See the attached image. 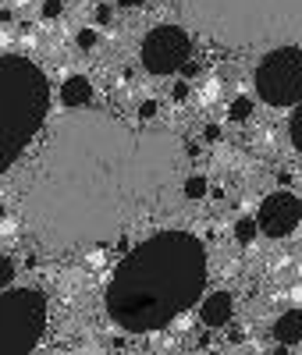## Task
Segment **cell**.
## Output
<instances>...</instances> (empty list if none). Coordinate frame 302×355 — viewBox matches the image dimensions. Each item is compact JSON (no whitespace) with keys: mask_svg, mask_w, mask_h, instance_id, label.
<instances>
[{"mask_svg":"<svg viewBox=\"0 0 302 355\" xmlns=\"http://www.w3.org/2000/svg\"><path fill=\"white\" fill-rule=\"evenodd\" d=\"M302 220V202L299 196L292 192H270L263 202H260V210H256V227L263 234H270V239H285V234H292Z\"/></svg>","mask_w":302,"mask_h":355,"instance_id":"8","label":"cell"},{"mask_svg":"<svg viewBox=\"0 0 302 355\" xmlns=\"http://www.w3.org/2000/svg\"><path fill=\"white\" fill-rule=\"evenodd\" d=\"M47 331V295L36 288L0 291V355H28Z\"/></svg>","mask_w":302,"mask_h":355,"instance_id":"5","label":"cell"},{"mask_svg":"<svg viewBox=\"0 0 302 355\" xmlns=\"http://www.w3.org/2000/svg\"><path fill=\"white\" fill-rule=\"evenodd\" d=\"M192 40L185 28L178 25H157L153 33H146L142 40V68L153 75H171L178 68H185Z\"/></svg>","mask_w":302,"mask_h":355,"instance_id":"7","label":"cell"},{"mask_svg":"<svg viewBox=\"0 0 302 355\" xmlns=\"http://www.w3.org/2000/svg\"><path fill=\"white\" fill-rule=\"evenodd\" d=\"M235 239H238L242 245H249V242L256 239V220H253V217H242V220L235 224Z\"/></svg>","mask_w":302,"mask_h":355,"instance_id":"14","label":"cell"},{"mask_svg":"<svg viewBox=\"0 0 302 355\" xmlns=\"http://www.w3.org/2000/svg\"><path fill=\"white\" fill-rule=\"evenodd\" d=\"M89 100H93V82H89L85 75L65 78V85H60V103H65L68 110H78V107H85Z\"/></svg>","mask_w":302,"mask_h":355,"instance_id":"10","label":"cell"},{"mask_svg":"<svg viewBox=\"0 0 302 355\" xmlns=\"http://www.w3.org/2000/svg\"><path fill=\"white\" fill-rule=\"evenodd\" d=\"M256 93L270 107H292L302 100V50L278 46L256 64Z\"/></svg>","mask_w":302,"mask_h":355,"instance_id":"6","label":"cell"},{"mask_svg":"<svg viewBox=\"0 0 302 355\" xmlns=\"http://www.w3.org/2000/svg\"><path fill=\"white\" fill-rule=\"evenodd\" d=\"M185 8L228 43H253L302 25V0H185Z\"/></svg>","mask_w":302,"mask_h":355,"instance_id":"4","label":"cell"},{"mask_svg":"<svg viewBox=\"0 0 302 355\" xmlns=\"http://www.w3.org/2000/svg\"><path fill=\"white\" fill-rule=\"evenodd\" d=\"M270 355H288V348L281 345V348H274V352H270Z\"/></svg>","mask_w":302,"mask_h":355,"instance_id":"24","label":"cell"},{"mask_svg":"<svg viewBox=\"0 0 302 355\" xmlns=\"http://www.w3.org/2000/svg\"><path fill=\"white\" fill-rule=\"evenodd\" d=\"M65 355H110L103 348H75V352H65Z\"/></svg>","mask_w":302,"mask_h":355,"instance_id":"22","label":"cell"},{"mask_svg":"<svg viewBox=\"0 0 302 355\" xmlns=\"http://www.w3.org/2000/svg\"><path fill=\"white\" fill-rule=\"evenodd\" d=\"M11 281H15V263L8 256H0V291H8Z\"/></svg>","mask_w":302,"mask_h":355,"instance_id":"16","label":"cell"},{"mask_svg":"<svg viewBox=\"0 0 302 355\" xmlns=\"http://www.w3.org/2000/svg\"><path fill=\"white\" fill-rule=\"evenodd\" d=\"M60 15H65V4H60V0H43V18L47 21H57Z\"/></svg>","mask_w":302,"mask_h":355,"instance_id":"18","label":"cell"},{"mask_svg":"<svg viewBox=\"0 0 302 355\" xmlns=\"http://www.w3.org/2000/svg\"><path fill=\"white\" fill-rule=\"evenodd\" d=\"M206 178L203 174H192V178H185V189H181V192H185V199H203L206 196Z\"/></svg>","mask_w":302,"mask_h":355,"instance_id":"13","label":"cell"},{"mask_svg":"<svg viewBox=\"0 0 302 355\" xmlns=\"http://www.w3.org/2000/svg\"><path fill=\"white\" fill-rule=\"evenodd\" d=\"M288 135H292V142H295V150L302 153V107L292 114V125H288Z\"/></svg>","mask_w":302,"mask_h":355,"instance_id":"15","label":"cell"},{"mask_svg":"<svg viewBox=\"0 0 302 355\" xmlns=\"http://www.w3.org/2000/svg\"><path fill=\"white\" fill-rule=\"evenodd\" d=\"M117 4H125V8H139V4H146V0H117Z\"/></svg>","mask_w":302,"mask_h":355,"instance_id":"23","label":"cell"},{"mask_svg":"<svg viewBox=\"0 0 302 355\" xmlns=\"http://www.w3.org/2000/svg\"><path fill=\"white\" fill-rule=\"evenodd\" d=\"M274 338L288 348L295 341H302V309H288L274 320Z\"/></svg>","mask_w":302,"mask_h":355,"instance_id":"11","label":"cell"},{"mask_svg":"<svg viewBox=\"0 0 302 355\" xmlns=\"http://www.w3.org/2000/svg\"><path fill=\"white\" fill-rule=\"evenodd\" d=\"M50 110V85L47 75L28 57L4 53L0 57V174H4L18 153L28 146L47 121Z\"/></svg>","mask_w":302,"mask_h":355,"instance_id":"3","label":"cell"},{"mask_svg":"<svg viewBox=\"0 0 302 355\" xmlns=\"http://www.w3.org/2000/svg\"><path fill=\"white\" fill-rule=\"evenodd\" d=\"M171 96L181 103V100H185L189 96V82H174V89H171Z\"/></svg>","mask_w":302,"mask_h":355,"instance_id":"21","label":"cell"},{"mask_svg":"<svg viewBox=\"0 0 302 355\" xmlns=\"http://www.w3.org/2000/svg\"><path fill=\"white\" fill-rule=\"evenodd\" d=\"M97 21H100V25H110V21H114V11H110V4H100V8H97Z\"/></svg>","mask_w":302,"mask_h":355,"instance_id":"20","label":"cell"},{"mask_svg":"<svg viewBox=\"0 0 302 355\" xmlns=\"http://www.w3.org/2000/svg\"><path fill=\"white\" fill-rule=\"evenodd\" d=\"M185 160L171 132L128 128L100 110L68 114L25 192V224L53 252L107 245L178 182Z\"/></svg>","mask_w":302,"mask_h":355,"instance_id":"1","label":"cell"},{"mask_svg":"<svg viewBox=\"0 0 302 355\" xmlns=\"http://www.w3.org/2000/svg\"><path fill=\"white\" fill-rule=\"evenodd\" d=\"M139 117H142V121L157 117V103H153V100H142V103H139Z\"/></svg>","mask_w":302,"mask_h":355,"instance_id":"19","label":"cell"},{"mask_svg":"<svg viewBox=\"0 0 302 355\" xmlns=\"http://www.w3.org/2000/svg\"><path fill=\"white\" fill-rule=\"evenodd\" d=\"M206 288V249L189 231H157L114 266L107 316L128 334H149L178 320Z\"/></svg>","mask_w":302,"mask_h":355,"instance_id":"2","label":"cell"},{"mask_svg":"<svg viewBox=\"0 0 302 355\" xmlns=\"http://www.w3.org/2000/svg\"><path fill=\"white\" fill-rule=\"evenodd\" d=\"M75 43H78L82 50H93V46L100 43V36H97V28H82V33L75 36Z\"/></svg>","mask_w":302,"mask_h":355,"instance_id":"17","label":"cell"},{"mask_svg":"<svg viewBox=\"0 0 302 355\" xmlns=\"http://www.w3.org/2000/svg\"><path fill=\"white\" fill-rule=\"evenodd\" d=\"M228 117H231V121H249V117H253V100L249 96H235L231 107H228Z\"/></svg>","mask_w":302,"mask_h":355,"instance_id":"12","label":"cell"},{"mask_svg":"<svg viewBox=\"0 0 302 355\" xmlns=\"http://www.w3.org/2000/svg\"><path fill=\"white\" fill-rule=\"evenodd\" d=\"M231 309H235V302H231V295L228 291H214V295H206L203 299V306H199V320H203V327H224V323L231 320Z\"/></svg>","mask_w":302,"mask_h":355,"instance_id":"9","label":"cell"}]
</instances>
